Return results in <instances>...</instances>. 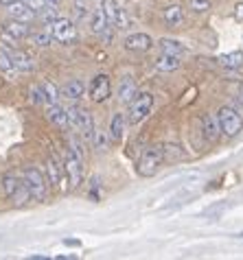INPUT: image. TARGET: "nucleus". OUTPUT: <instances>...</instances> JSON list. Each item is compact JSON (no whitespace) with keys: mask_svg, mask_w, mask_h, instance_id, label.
Segmentation results:
<instances>
[{"mask_svg":"<svg viewBox=\"0 0 243 260\" xmlns=\"http://www.w3.org/2000/svg\"><path fill=\"white\" fill-rule=\"evenodd\" d=\"M68 122L70 127L75 129V132H79L85 140H92V136H95V120H92V114L85 110V107H68Z\"/></svg>","mask_w":243,"mask_h":260,"instance_id":"f257e3e1","label":"nucleus"},{"mask_svg":"<svg viewBox=\"0 0 243 260\" xmlns=\"http://www.w3.org/2000/svg\"><path fill=\"white\" fill-rule=\"evenodd\" d=\"M162 162H164L162 147H160V144H158V147L154 144V147H147L145 151H142L136 171H138V175H142V177H154L156 173H158V169L162 166Z\"/></svg>","mask_w":243,"mask_h":260,"instance_id":"f03ea898","label":"nucleus"},{"mask_svg":"<svg viewBox=\"0 0 243 260\" xmlns=\"http://www.w3.org/2000/svg\"><path fill=\"white\" fill-rule=\"evenodd\" d=\"M151 107H154V94L151 92H140V94H136L132 99L130 110H127V120L132 125H138V122H142L151 114Z\"/></svg>","mask_w":243,"mask_h":260,"instance_id":"7ed1b4c3","label":"nucleus"},{"mask_svg":"<svg viewBox=\"0 0 243 260\" xmlns=\"http://www.w3.org/2000/svg\"><path fill=\"white\" fill-rule=\"evenodd\" d=\"M24 184L28 186V192H31V199L33 201H44L46 194H48V179L42 175V171H38L35 166H28L24 169Z\"/></svg>","mask_w":243,"mask_h":260,"instance_id":"20e7f679","label":"nucleus"},{"mask_svg":"<svg viewBox=\"0 0 243 260\" xmlns=\"http://www.w3.org/2000/svg\"><path fill=\"white\" fill-rule=\"evenodd\" d=\"M217 120H219V129L226 138H234L243 132V118L237 110L232 107H221L219 114H217Z\"/></svg>","mask_w":243,"mask_h":260,"instance_id":"39448f33","label":"nucleus"},{"mask_svg":"<svg viewBox=\"0 0 243 260\" xmlns=\"http://www.w3.org/2000/svg\"><path fill=\"white\" fill-rule=\"evenodd\" d=\"M48 31H51L53 40L62 42V44H70V42L77 40V26L73 20L68 18H55L51 24H48Z\"/></svg>","mask_w":243,"mask_h":260,"instance_id":"423d86ee","label":"nucleus"},{"mask_svg":"<svg viewBox=\"0 0 243 260\" xmlns=\"http://www.w3.org/2000/svg\"><path fill=\"white\" fill-rule=\"evenodd\" d=\"M81 164H83L81 157L77 155L75 151L68 149L66 160H64V171H66V177H68L70 188H77V186L81 184V179H83V166Z\"/></svg>","mask_w":243,"mask_h":260,"instance_id":"0eeeda50","label":"nucleus"},{"mask_svg":"<svg viewBox=\"0 0 243 260\" xmlns=\"http://www.w3.org/2000/svg\"><path fill=\"white\" fill-rule=\"evenodd\" d=\"M88 94H90V101H95V103H103L105 99H110V94H112L110 77L108 75H97L88 85Z\"/></svg>","mask_w":243,"mask_h":260,"instance_id":"6e6552de","label":"nucleus"},{"mask_svg":"<svg viewBox=\"0 0 243 260\" xmlns=\"http://www.w3.org/2000/svg\"><path fill=\"white\" fill-rule=\"evenodd\" d=\"M101 9L105 13V18H108V22L116 28H127L130 26V20H127L125 11L118 7L116 0H101Z\"/></svg>","mask_w":243,"mask_h":260,"instance_id":"1a4fd4ad","label":"nucleus"},{"mask_svg":"<svg viewBox=\"0 0 243 260\" xmlns=\"http://www.w3.org/2000/svg\"><path fill=\"white\" fill-rule=\"evenodd\" d=\"M31 35V28H28V22H22V20H13L7 22L5 28H3V38L7 42H20Z\"/></svg>","mask_w":243,"mask_h":260,"instance_id":"9d476101","label":"nucleus"},{"mask_svg":"<svg viewBox=\"0 0 243 260\" xmlns=\"http://www.w3.org/2000/svg\"><path fill=\"white\" fill-rule=\"evenodd\" d=\"M7 13H9L13 20H22V22H31V20L38 16V11H35L26 0H16V3L7 5Z\"/></svg>","mask_w":243,"mask_h":260,"instance_id":"9b49d317","label":"nucleus"},{"mask_svg":"<svg viewBox=\"0 0 243 260\" xmlns=\"http://www.w3.org/2000/svg\"><path fill=\"white\" fill-rule=\"evenodd\" d=\"M125 48L132 50V53H147V50L154 48V40L147 33H132L125 40Z\"/></svg>","mask_w":243,"mask_h":260,"instance_id":"f8f14e48","label":"nucleus"},{"mask_svg":"<svg viewBox=\"0 0 243 260\" xmlns=\"http://www.w3.org/2000/svg\"><path fill=\"white\" fill-rule=\"evenodd\" d=\"M64 175H66V171H64V164H59L55 155H48L46 160V179L48 184L55 186V188H59L62 182H64Z\"/></svg>","mask_w":243,"mask_h":260,"instance_id":"ddd939ff","label":"nucleus"},{"mask_svg":"<svg viewBox=\"0 0 243 260\" xmlns=\"http://www.w3.org/2000/svg\"><path fill=\"white\" fill-rule=\"evenodd\" d=\"M202 132H204V138L210 140V142H215L219 138L221 129H219V120H217L215 114H210V112L202 114Z\"/></svg>","mask_w":243,"mask_h":260,"instance_id":"4468645a","label":"nucleus"},{"mask_svg":"<svg viewBox=\"0 0 243 260\" xmlns=\"http://www.w3.org/2000/svg\"><path fill=\"white\" fill-rule=\"evenodd\" d=\"M46 118L51 120L55 127H59V129H68V127H70V122H68V112L64 110V107H62L59 103L48 105V110H46Z\"/></svg>","mask_w":243,"mask_h":260,"instance_id":"2eb2a0df","label":"nucleus"},{"mask_svg":"<svg viewBox=\"0 0 243 260\" xmlns=\"http://www.w3.org/2000/svg\"><path fill=\"white\" fill-rule=\"evenodd\" d=\"M116 94H118V101H120V103H127V105L132 103V99L138 94V88H136V81H134L132 77H123V79H120Z\"/></svg>","mask_w":243,"mask_h":260,"instance_id":"dca6fc26","label":"nucleus"},{"mask_svg":"<svg viewBox=\"0 0 243 260\" xmlns=\"http://www.w3.org/2000/svg\"><path fill=\"white\" fill-rule=\"evenodd\" d=\"M85 94V83L81 79H70V81L62 88V96L68 101H79Z\"/></svg>","mask_w":243,"mask_h":260,"instance_id":"f3484780","label":"nucleus"},{"mask_svg":"<svg viewBox=\"0 0 243 260\" xmlns=\"http://www.w3.org/2000/svg\"><path fill=\"white\" fill-rule=\"evenodd\" d=\"M11 53V59L16 63V70L20 72H33L35 70V59L24 50H9Z\"/></svg>","mask_w":243,"mask_h":260,"instance_id":"a211bd4d","label":"nucleus"},{"mask_svg":"<svg viewBox=\"0 0 243 260\" xmlns=\"http://www.w3.org/2000/svg\"><path fill=\"white\" fill-rule=\"evenodd\" d=\"M123 134H125V114H114L112 120H110V140L114 142H120L123 140Z\"/></svg>","mask_w":243,"mask_h":260,"instance_id":"6ab92c4d","label":"nucleus"},{"mask_svg":"<svg viewBox=\"0 0 243 260\" xmlns=\"http://www.w3.org/2000/svg\"><path fill=\"white\" fill-rule=\"evenodd\" d=\"M162 16H164V22L169 26H180L184 22V9L180 5H169Z\"/></svg>","mask_w":243,"mask_h":260,"instance_id":"aec40b11","label":"nucleus"},{"mask_svg":"<svg viewBox=\"0 0 243 260\" xmlns=\"http://www.w3.org/2000/svg\"><path fill=\"white\" fill-rule=\"evenodd\" d=\"M158 48H160V53L162 55H177V57H182L184 53H187V48H184L177 40H169V38H164L158 42Z\"/></svg>","mask_w":243,"mask_h":260,"instance_id":"412c9836","label":"nucleus"},{"mask_svg":"<svg viewBox=\"0 0 243 260\" xmlns=\"http://www.w3.org/2000/svg\"><path fill=\"white\" fill-rule=\"evenodd\" d=\"M180 57L177 55H162L160 53V59L156 61V68H158L160 72H173V70H177L180 68Z\"/></svg>","mask_w":243,"mask_h":260,"instance_id":"4be33fe9","label":"nucleus"},{"mask_svg":"<svg viewBox=\"0 0 243 260\" xmlns=\"http://www.w3.org/2000/svg\"><path fill=\"white\" fill-rule=\"evenodd\" d=\"M219 63L224 66L226 70H237L243 66V53L234 50V53H228V55H221L219 57Z\"/></svg>","mask_w":243,"mask_h":260,"instance_id":"5701e85b","label":"nucleus"},{"mask_svg":"<svg viewBox=\"0 0 243 260\" xmlns=\"http://www.w3.org/2000/svg\"><path fill=\"white\" fill-rule=\"evenodd\" d=\"M20 186H22V179L16 177V175H11V173H7V175L3 177V192H5L9 199L18 192Z\"/></svg>","mask_w":243,"mask_h":260,"instance_id":"b1692460","label":"nucleus"},{"mask_svg":"<svg viewBox=\"0 0 243 260\" xmlns=\"http://www.w3.org/2000/svg\"><path fill=\"white\" fill-rule=\"evenodd\" d=\"M162 153H164V160H169V162H177V160H182L184 157L182 147L180 144H173V142L162 144Z\"/></svg>","mask_w":243,"mask_h":260,"instance_id":"393cba45","label":"nucleus"},{"mask_svg":"<svg viewBox=\"0 0 243 260\" xmlns=\"http://www.w3.org/2000/svg\"><path fill=\"white\" fill-rule=\"evenodd\" d=\"M0 72L7 75V77L16 75V63H13L9 50H0Z\"/></svg>","mask_w":243,"mask_h":260,"instance_id":"a878e982","label":"nucleus"},{"mask_svg":"<svg viewBox=\"0 0 243 260\" xmlns=\"http://www.w3.org/2000/svg\"><path fill=\"white\" fill-rule=\"evenodd\" d=\"M42 90H44L46 105H55V103H59V90H57V85H55V83L44 81V83H42Z\"/></svg>","mask_w":243,"mask_h":260,"instance_id":"bb28decb","label":"nucleus"},{"mask_svg":"<svg viewBox=\"0 0 243 260\" xmlns=\"http://www.w3.org/2000/svg\"><path fill=\"white\" fill-rule=\"evenodd\" d=\"M28 40L33 42L35 46H51V40H53V35H51V31H44V33H31L28 35Z\"/></svg>","mask_w":243,"mask_h":260,"instance_id":"cd10ccee","label":"nucleus"},{"mask_svg":"<svg viewBox=\"0 0 243 260\" xmlns=\"http://www.w3.org/2000/svg\"><path fill=\"white\" fill-rule=\"evenodd\" d=\"M92 144H95L97 151H105V149H108V136H105V132H101V129H95Z\"/></svg>","mask_w":243,"mask_h":260,"instance_id":"c85d7f7f","label":"nucleus"},{"mask_svg":"<svg viewBox=\"0 0 243 260\" xmlns=\"http://www.w3.org/2000/svg\"><path fill=\"white\" fill-rule=\"evenodd\" d=\"M212 7L210 0H189V9L193 11H197V13H204V11H208Z\"/></svg>","mask_w":243,"mask_h":260,"instance_id":"c756f323","label":"nucleus"},{"mask_svg":"<svg viewBox=\"0 0 243 260\" xmlns=\"http://www.w3.org/2000/svg\"><path fill=\"white\" fill-rule=\"evenodd\" d=\"M28 94H31V103H35V105L46 103V99H44V90H42V85H33Z\"/></svg>","mask_w":243,"mask_h":260,"instance_id":"7c9ffc66","label":"nucleus"},{"mask_svg":"<svg viewBox=\"0 0 243 260\" xmlns=\"http://www.w3.org/2000/svg\"><path fill=\"white\" fill-rule=\"evenodd\" d=\"M70 151H75V153L83 160V144L79 138H75V136H70Z\"/></svg>","mask_w":243,"mask_h":260,"instance_id":"2f4dec72","label":"nucleus"},{"mask_svg":"<svg viewBox=\"0 0 243 260\" xmlns=\"http://www.w3.org/2000/svg\"><path fill=\"white\" fill-rule=\"evenodd\" d=\"M234 20H237V22H243V3H239L234 7Z\"/></svg>","mask_w":243,"mask_h":260,"instance_id":"473e14b6","label":"nucleus"},{"mask_svg":"<svg viewBox=\"0 0 243 260\" xmlns=\"http://www.w3.org/2000/svg\"><path fill=\"white\" fill-rule=\"evenodd\" d=\"M26 3H28V5H31V7H33V9H35V11H40V9H42V7H44V5H46V3H44V0H26Z\"/></svg>","mask_w":243,"mask_h":260,"instance_id":"72a5a7b5","label":"nucleus"},{"mask_svg":"<svg viewBox=\"0 0 243 260\" xmlns=\"http://www.w3.org/2000/svg\"><path fill=\"white\" fill-rule=\"evenodd\" d=\"M77 16H79L81 20H83L85 16H88V9L83 7V3H77Z\"/></svg>","mask_w":243,"mask_h":260,"instance_id":"f704fd0d","label":"nucleus"},{"mask_svg":"<svg viewBox=\"0 0 243 260\" xmlns=\"http://www.w3.org/2000/svg\"><path fill=\"white\" fill-rule=\"evenodd\" d=\"M44 3H46V5H53V7H57V5L62 3V0H44Z\"/></svg>","mask_w":243,"mask_h":260,"instance_id":"c9c22d12","label":"nucleus"},{"mask_svg":"<svg viewBox=\"0 0 243 260\" xmlns=\"http://www.w3.org/2000/svg\"><path fill=\"white\" fill-rule=\"evenodd\" d=\"M11 3H16V0H0V5H5V7H7V5H11Z\"/></svg>","mask_w":243,"mask_h":260,"instance_id":"e433bc0d","label":"nucleus"},{"mask_svg":"<svg viewBox=\"0 0 243 260\" xmlns=\"http://www.w3.org/2000/svg\"><path fill=\"white\" fill-rule=\"evenodd\" d=\"M241 103H243V90H241Z\"/></svg>","mask_w":243,"mask_h":260,"instance_id":"4c0bfd02","label":"nucleus"},{"mask_svg":"<svg viewBox=\"0 0 243 260\" xmlns=\"http://www.w3.org/2000/svg\"><path fill=\"white\" fill-rule=\"evenodd\" d=\"M239 238H243V234H239Z\"/></svg>","mask_w":243,"mask_h":260,"instance_id":"58836bf2","label":"nucleus"}]
</instances>
